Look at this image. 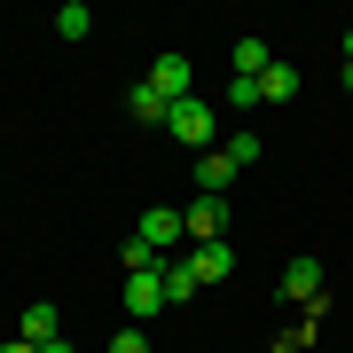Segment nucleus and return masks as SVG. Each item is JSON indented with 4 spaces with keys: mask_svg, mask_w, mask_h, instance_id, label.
<instances>
[{
    "mask_svg": "<svg viewBox=\"0 0 353 353\" xmlns=\"http://www.w3.org/2000/svg\"><path fill=\"white\" fill-rule=\"evenodd\" d=\"M212 126H220V110L204 94H181L173 110H165V134L181 141V150H204V141H212Z\"/></svg>",
    "mask_w": 353,
    "mask_h": 353,
    "instance_id": "nucleus-1",
    "label": "nucleus"
},
{
    "mask_svg": "<svg viewBox=\"0 0 353 353\" xmlns=\"http://www.w3.org/2000/svg\"><path fill=\"white\" fill-rule=\"evenodd\" d=\"M134 236H141V243H150V252L165 259V252H173V243H189V220H181L173 204H150V212L134 220Z\"/></svg>",
    "mask_w": 353,
    "mask_h": 353,
    "instance_id": "nucleus-2",
    "label": "nucleus"
},
{
    "mask_svg": "<svg viewBox=\"0 0 353 353\" xmlns=\"http://www.w3.org/2000/svg\"><path fill=\"white\" fill-rule=\"evenodd\" d=\"M275 299H283V306H314V299H322V259H290L283 283H275Z\"/></svg>",
    "mask_w": 353,
    "mask_h": 353,
    "instance_id": "nucleus-3",
    "label": "nucleus"
},
{
    "mask_svg": "<svg viewBox=\"0 0 353 353\" xmlns=\"http://www.w3.org/2000/svg\"><path fill=\"white\" fill-rule=\"evenodd\" d=\"M126 314H134V322L165 314V259L150 267V275H126Z\"/></svg>",
    "mask_w": 353,
    "mask_h": 353,
    "instance_id": "nucleus-4",
    "label": "nucleus"
},
{
    "mask_svg": "<svg viewBox=\"0 0 353 353\" xmlns=\"http://www.w3.org/2000/svg\"><path fill=\"white\" fill-rule=\"evenodd\" d=\"M181 220H189V243H220L228 236V196H196Z\"/></svg>",
    "mask_w": 353,
    "mask_h": 353,
    "instance_id": "nucleus-5",
    "label": "nucleus"
},
{
    "mask_svg": "<svg viewBox=\"0 0 353 353\" xmlns=\"http://www.w3.org/2000/svg\"><path fill=\"white\" fill-rule=\"evenodd\" d=\"M189 275H196V290L236 275V252H228V236H220V243H196V252H189Z\"/></svg>",
    "mask_w": 353,
    "mask_h": 353,
    "instance_id": "nucleus-6",
    "label": "nucleus"
},
{
    "mask_svg": "<svg viewBox=\"0 0 353 353\" xmlns=\"http://www.w3.org/2000/svg\"><path fill=\"white\" fill-rule=\"evenodd\" d=\"M150 87L165 102H181V94H189V55H157V63H150Z\"/></svg>",
    "mask_w": 353,
    "mask_h": 353,
    "instance_id": "nucleus-7",
    "label": "nucleus"
},
{
    "mask_svg": "<svg viewBox=\"0 0 353 353\" xmlns=\"http://www.w3.org/2000/svg\"><path fill=\"white\" fill-rule=\"evenodd\" d=\"M228 181H236L228 150H204V157H196V196H228Z\"/></svg>",
    "mask_w": 353,
    "mask_h": 353,
    "instance_id": "nucleus-8",
    "label": "nucleus"
},
{
    "mask_svg": "<svg viewBox=\"0 0 353 353\" xmlns=\"http://www.w3.org/2000/svg\"><path fill=\"white\" fill-rule=\"evenodd\" d=\"M16 338H24V345H48V338H55V306H48V299H32V306H24V322H16Z\"/></svg>",
    "mask_w": 353,
    "mask_h": 353,
    "instance_id": "nucleus-9",
    "label": "nucleus"
},
{
    "mask_svg": "<svg viewBox=\"0 0 353 353\" xmlns=\"http://www.w3.org/2000/svg\"><path fill=\"white\" fill-rule=\"evenodd\" d=\"M126 110H134V118H141V126H165V110H173V102H165V94H157V87H150V79H141V87H134V94H126Z\"/></svg>",
    "mask_w": 353,
    "mask_h": 353,
    "instance_id": "nucleus-10",
    "label": "nucleus"
},
{
    "mask_svg": "<svg viewBox=\"0 0 353 353\" xmlns=\"http://www.w3.org/2000/svg\"><path fill=\"white\" fill-rule=\"evenodd\" d=\"M299 94V63H267V79H259V102H290Z\"/></svg>",
    "mask_w": 353,
    "mask_h": 353,
    "instance_id": "nucleus-11",
    "label": "nucleus"
},
{
    "mask_svg": "<svg viewBox=\"0 0 353 353\" xmlns=\"http://www.w3.org/2000/svg\"><path fill=\"white\" fill-rule=\"evenodd\" d=\"M267 63H275L267 39H236V79H267Z\"/></svg>",
    "mask_w": 353,
    "mask_h": 353,
    "instance_id": "nucleus-12",
    "label": "nucleus"
},
{
    "mask_svg": "<svg viewBox=\"0 0 353 353\" xmlns=\"http://www.w3.org/2000/svg\"><path fill=\"white\" fill-rule=\"evenodd\" d=\"M55 32H63V39H87V32H94L87 0H63V8H55Z\"/></svg>",
    "mask_w": 353,
    "mask_h": 353,
    "instance_id": "nucleus-13",
    "label": "nucleus"
},
{
    "mask_svg": "<svg viewBox=\"0 0 353 353\" xmlns=\"http://www.w3.org/2000/svg\"><path fill=\"white\" fill-rule=\"evenodd\" d=\"M181 299H196V275H189V267H173V259H165V306H181Z\"/></svg>",
    "mask_w": 353,
    "mask_h": 353,
    "instance_id": "nucleus-14",
    "label": "nucleus"
},
{
    "mask_svg": "<svg viewBox=\"0 0 353 353\" xmlns=\"http://www.w3.org/2000/svg\"><path fill=\"white\" fill-rule=\"evenodd\" d=\"M118 259H126V275H150V267H157V252H150L141 236H126V243H118Z\"/></svg>",
    "mask_w": 353,
    "mask_h": 353,
    "instance_id": "nucleus-15",
    "label": "nucleus"
},
{
    "mask_svg": "<svg viewBox=\"0 0 353 353\" xmlns=\"http://www.w3.org/2000/svg\"><path fill=\"white\" fill-rule=\"evenodd\" d=\"M259 150H267V141H259V134H228V165H236V173H243V165H252Z\"/></svg>",
    "mask_w": 353,
    "mask_h": 353,
    "instance_id": "nucleus-16",
    "label": "nucleus"
},
{
    "mask_svg": "<svg viewBox=\"0 0 353 353\" xmlns=\"http://www.w3.org/2000/svg\"><path fill=\"white\" fill-rule=\"evenodd\" d=\"M110 353H150V330H141V322H126V330L110 338Z\"/></svg>",
    "mask_w": 353,
    "mask_h": 353,
    "instance_id": "nucleus-17",
    "label": "nucleus"
},
{
    "mask_svg": "<svg viewBox=\"0 0 353 353\" xmlns=\"http://www.w3.org/2000/svg\"><path fill=\"white\" fill-rule=\"evenodd\" d=\"M259 102V79H228V110H252Z\"/></svg>",
    "mask_w": 353,
    "mask_h": 353,
    "instance_id": "nucleus-18",
    "label": "nucleus"
},
{
    "mask_svg": "<svg viewBox=\"0 0 353 353\" xmlns=\"http://www.w3.org/2000/svg\"><path fill=\"white\" fill-rule=\"evenodd\" d=\"M39 353H71V338H48V345H39Z\"/></svg>",
    "mask_w": 353,
    "mask_h": 353,
    "instance_id": "nucleus-19",
    "label": "nucleus"
},
{
    "mask_svg": "<svg viewBox=\"0 0 353 353\" xmlns=\"http://www.w3.org/2000/svg\"><path fill=\"white\" fill-rule=\"evenodd\" d=\"M0 353H39V345H24V338H8V345H0Z\"/></svg>",
    "mask_w": 353,
    "mask_h": 353,
    "instance_id": "nucleus-20",
    "label": "nucleus"
},
{
    "mask_svg": "<svg viewBox=\"0 0 353 353\" xmlns=\"http://www.w3.org/2000/svg\"><path fill=\"white\" fill-rule=\"evenodd\" d=\"M345 63H353V32H345Z\"/></svg>",
    "mask_w": 353,
    "mask_h": 353,
    "instance_id": "nucleus-21",
    "label": "nucleus"
},
{
    "mask_svg": "<svg viewBox=\"0 0 353 353\" xmlns=\"http://www.w3.org/2000/svg\"><path fill=\"white\" fill-rule=\"evenodd\" d=\"M345 94H353V63H345Z\"/></svg>",
    "mask_w": 353,
    "mask_h": 353,
    "instance_id": "nucleus-22",
    "label": "nucleus"
},
{
    "mask_svg": "<svg viewBox=\"0 0 353 353\" xmlns=\"http://www.w3.org/2000/svg\"><path fill=\"white\" fill-rule=\"evenodd\" d=\"M189 353H196V345H189Z\"/></svg>",
    "mask_w": 353,
    "mask_h": 353,
    "instance_id": "nucleus-23",
    "label": "nucleus"
}]
</instances>
